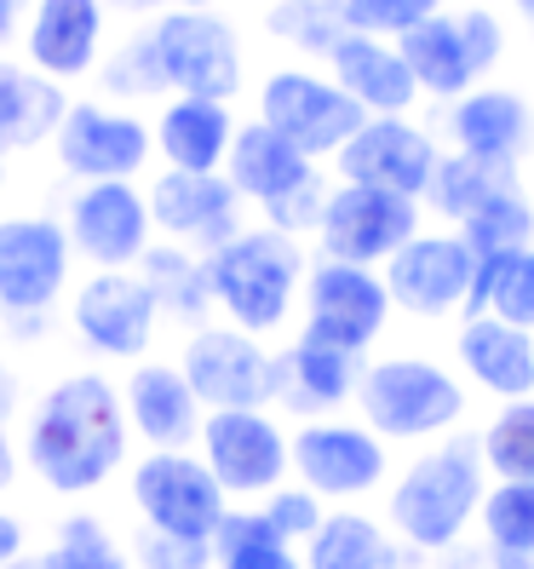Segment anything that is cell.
I'll return each instance as SVG.
<instances>
[{"label":"cell","instance_id":"cell-45","mask_svg":"<svg viewBox=\"0 0 534 569\" xmlns=\"http://www.w3.org/2000/svg\"><path fill=\"white\" fill-rule=\"evenodd\" d=\"M460 41H465V52H472L477 76H483V70H494V63H500V52H506V29H500L494 12L472 7V12H460Z\"/></svg>","mask_w":534,"mask_h":569},{"label":"cell","instance_id":"cell-25","mask_svg":"<svg viewBox=\"0 0 534 569\" xmlns=\"http://www.w3.org/2000/svg\"><path fill=\"white\" fill-rule=\"evenodd\" d=\"M460 362L483 391L506 397H534V333L506 322V317H465L460 328Z\"/></svg>","mask_w":534,"mask_h":569},{"label":"cell","instance_id":"cell-23","mask_svg":"<svg viewBox=\"0 0 534 569\" xmlns=\"http://www.w3.org/2000/svg\"><path fill=\"white\" fill-rule=\"evenodd\" d=\"M224 179L236 184L242 202L271 208V202H282V196H293L299 184L316 179V161H311L305 150H293L276 127L248 121V127H236V139H230Z\"/></svg>","mask_w":534,"mask_h":569},{"label":"cell","instance_id":"cell-53","mask_svg":"<svg viewBox=\"0 0 534 569\" xmlns=\"http://www.w3.org/2000/svg\"><path fill=\"white\" fill-rule=\"evenodd\" d=\"M0 184H7V156H0Z\"/></svg>","mask_w":534,"mask_h":569},{"label":"cell","instance_id":"cell-18","mask_svg":"<svg viewBox=\"0 0 534 569\" xmlns=\"http://www.w3.org/2000/svg\"><path fill=\"white\" fill-rule=\"evenodd\" d=\"M293 472L311 495H369L385 478V443L380 431L351 420H311L293 438Z\"/></svg>","mask_w":534,"mask_h":569},{"label":"cell","instance_id":"cell-22","mask_svg":"<svg viewBox=\"0 0 534 569\" xmlns=\"http://www.w3.org/2000/svg\"><path fill=\"white\" fill-rule=\"evenodd\" d=\"M356 386H362V357L328 346V340H311V333H299L276 357V403L293 415L340 409L345 397H356Z\"/></svg>","mask_w":534,"mask_h":569},{"label":"cell","instance_id":"cell-50","mask_svg":"<svg viewBox=\"0 0 534 569\" xmlns=\"http://www.w3.org/2000/svg\"><path fill=\"white\" fill-rule=\"evenodd\" d=\"M29 12H36V0H0V41H7Z\"/></svg>","mask_w":534,"mask_h":569},{"label":"cell","instance_id":"cell-20","mask_svg":"<svg viewBox=\"0 0 534 569\" xmlns=\"http://www.w3.org/2000/svg\"><path fill=\"white\" fill-rule=\"evenodd\" d=\"M121 403H127V426L150 449H190L208 420L202 397L190 391L184 368H173V362H139L121 386Z\"/></svg>","mask_w":534,"mask_h":569},{"label":"cell","instance_id":"cell-32","mask_svg":"<svg viewBox=\"0 0 534 569\" xmlns=\"http://www.w3.org/2000/svg\"><path fill=\"white\" fill-rule=\"evenodd\" d=\"M305 569H403V552L362 512H333L305 541Z\"/></svg>","mask_w":534,"mask_h":569},{"label":"cell","instance_id":"cell-44","mask_svg":"<svg viewBox=\"0 0 534 569\" xmlns=\"http://www.w3.org/2000/svg\"><path fill=\"white\" fill-rule=\"evenodd\" d=\"M322 208H328V184L311 179V184H299L293 196H282V202L264 208V224L282 230V237H305V230L322 224Z\"/></svg>","mask_w":534,"mask_h":569},{"label":"cell","instance_id":"cell-43","mask_svg":"<svg viewBox=\"0 0 534 569\" xmlns=\"http://www.w3.org/2000/svg\"><path fill=\"white\" fill-rule=\"evenodd\" d=\"M264 518H271V529L282 535V541L293 547V541H311V535L322 529V495H311L305 483H299V489H271V500H264V507H259Z\"/></svg>","mask_w":534,"mask_h":569},{"label":"cell","instance_id":"cell-15","mask_svg":"<svg viewBox=\"0 0 534 569\" xmlns=\"http://www.w3.org/2000/svg\"><path fill=\"white\" fill-rule=\"evenodd\" d=\"M385 317H391V288L369 264H340V259L311 264V277H305V333L311 340H328V346L362 357L380 340Z\"/></svg>","mask_w":534,"mask_h":569},{"label":"cell","instance_id":"cell-39","mask_svg":"<svg viewBox=\"0 0 534 569\" xmlns=\"http://www.w3.org/2000/svg\"><path fill=\"white\" fill-rule=\"evenodd\" d=\"M483 529L494 552L534 558V483H494L483 495Z\"/></svg>","mask_w":534,"mask_h":569},{"label":"cell","instance_id":"cell-37","mask_svg":"<svg viewBox=\"0 0 534 569\" xmlns=\"http://www.w3.org/2000/svg\"><path fill=\"white\" fill-rule=\"evenodd\" d=\"M264 23H271L276 41H288V47H299V52H316V58H328L333 47L351 36L345 0H276Z\"/></svg>","mask_w":534,"mask_h":569},{"label":"cell","instance_id":"cell-48","mask_svg":"<svg viewBox=\"0 0 534 569\" xmlns=\"http://www.w3.org/2000/svg\"><path fill=\"white\" fill-rule=\"evenodd\" d=\"M18 472H23V449H12V438L0 431V495L18 483Z\"/></svg>","mask_w":534,"mask_h":569},{"label":"cell","instance_id":"cell-33","mask_svg":"<svg viewBox=\"0 0 534 569\" xmlns=\"http://www.w3.org/2000/svg\"><path fill=\"white\" fill-rule=\"evenodd\" d=\"M506 184H517L512 179V167H494V161H477V156H465V150H454V156H443L437 161V173H431V184H425V202L437 208L443 219H472L494 190H506Z\"/></svg>","mask_w":534,"mask_h":569},{"label":"cell","instance_id":"cell-2","mask_svg":"<svg viewBox=\"0 0 534 569\" xmlns=\"http://www.w3.org/2000/svg\"><path fill=\"white\" fill-rule=\"evenodd\" d=\"M299 277H305V253L299 237L259 224L230 237L224 248L208 253V282H213V306L230 317V328L242 333H271L288 322Z\"/></svg>","mask_w":534,"mask_h":569},{"label":"cell","instance_id":"cell-6","mask_svg":"<svg viewBox=\"0 0 534 569\" xmlns=\"http://www.w3.org/2000/svg\"><path fill=\"white\" fill-rule=\"evenodd\" d=\"M161 76L173 98H219L230 104L242 87V47L236 29L208 7H173L150 23Z\"/></svg>","mask_w":534,"mask_h":569},{"label":"cell","instance_id":"cell-36","mask_svg":"<svg viewBox=\"0 0 534 569\" xmlns=\"http://www.w3.org/2000/svg\"><path fill=\"white\" fill-rule=\"evenodd\" d=\"M483 466L500 483H534V397H517L488 420Z\"/></svg>","mask_w":534,"mask_h":569},{"label":"cell","instance_id":"cell-17","mask_svg":"<svg viewBox=\"0 0 534 569\" xmlns=\"http://www.w3.org/2000/svg\"><path fill=\"white\" fill-rule=\"evenodd\" d=\"M437 144L403 116H369L356 127V139L340 150V179L345 184H374L396 196H425L431 173H437Z\"/></svg>","mask_w":534,"mask_h":569},{"label":"cell","instance_id":"cell-38","mask_svg":"<svg viewBox=\"0 0 534 569\" xmlns=\"http://www.w3.org/2000/svg\"><path fill=\"white\" fill-rule=\"evenodd\" d=\"M47 569H132V558L121 552V541L110 535L104 518L70 512L47 547Z\"/></svg>","mask_w":534,"mask_h":569},{"label":"cell","instance_id":"cell-28","mask_svg":"<svg viewBox=\"0 0 534 569\" xmlns=\"http://www.w3.org/2000/svg\"><path fill=\"white\" fill-rule=\"evenodd\" d=\"M454 144L477 161L494 167H517L523 144H528V104L517 92H500V87H477L454 98Z\"/></svg>","mask_w":534,"mask_h":569},{"label":"cell","instance_id":"cell-51","mask_svg":"<svg viewBox=\"0 0 534 569\" xmlns=\"http://www.w3.org/2000/svg\"><path fill=\"white\" fill-rule=\"evenodd\" d=\"M7 569H47V552H23V558H12Z\"/></svg>","mask_w":534,"mask_h":569},{"label":"cell","instance_id":"cell-47","mask_svg":"<svg viewBox=\"0 0 534 569\" xmlns=\"http://www.w3.org/2000/svg\"><path fill=\"white\" fill-rule=\"evenodd\" d=\"M18 397H23V386H18V375L7 362H0V431L12 426V415H18Z\"/></svg>","mask_w":534,"mask_h":569},{"label":"cell","instance_id":"cell-40","mask_svg":"<svg viewBox=\"0 0 534 569\" xmlns=\"http://www.w3.org/2000/svg\"><path fill=\"white\" fill-rule=\"evenodd\" d=\"M98 81H104L110 98H161V92H167V76H161V58H155L150 29H144V36H132V41H121V47L104 58Z\"/></svg>","mask_w":534,"mask_h":569},{"label":"cell","instance_id":"cell-46","mask_svg":"<svg viewBox=\"0 0 534 569\" xmlns=\"http://www.w3.org/2000/svg\"><path fill=\"white\" fill-rule=\"evenodd\" d=\"M23 552H29V529H23V518L0 507V569H7L12 558H23Z\"/></svg>","mask_w":534,"mask_h":569},{"label":"cell","instance_id":"cell-12","mask_svg":"<svg viewBox=\"0 0 534 569\" xmlns=\"http://www.w3.org/2000/svg\"><path fill=\"white\" fill-rule=\"evenodd\" d=\"M195 443L224 495H271L293 466V438L264 409H213Z\"/></svg>","mask_w":534,"mask_h":569},{"label":"cell","instance_id":"cell-30","mask_svg":"<svg viewBox=\"0 0 534 569\" xmlns=\"http://www.w3.org/2000/svg\"><path fill=\"white\" fill-rule=\"evenodd\" d=\"M139 277L155 293L161 317L202 328L213 311V282H208V253L179 248V242H150V253L139 259Z\"/></svg>","mask_w":534,"mask_h":569},{"label":"cell","instance_id":"cell-49","mask_svg":"<svg viewBox=\"0 0 534 569\" xmlns=\"http://www.w3.org/2000/svg\"><path fill=\"white\" fill-rule=\"evenodd\" d=\"M104 7H121V12H173V7H208V0H104Z\"/></svg>","mask_w":534,"mask_h":569},{"label":"cell","instance_id":"cell-34","mask_svg":"<svg viewBox=\"0 0 534 569\" xmlns=\"http://www.w3.org/2000/svg\"><path fill=\"white\" fill-rule=\"evenodd\" d=\"M213 569H305L293 558V547L271 529L264 512H236L230 507L224 523L213 529Z\"/></svg>","mask_w":534,"mask_h":569},{"label":"cell","instance_id":"cell-24","mask_svg":"<svg viewBox=\"0 0 534 569\" xmlns=\"http://www.w3.org/2000/svg\"><path fill=\"white\" fill-rule=\"evenodd\" d=\"M328 63H333V81H340L369 116H403L420 98V81L403 63V52H396V41L356 36L351 29V36L328 52Z\"/></svg>","mask_w":534,"mask_h":569},{"label":"cell","instance_id":"cell-10","mask_svg":"<svg viewBox=\"0 0 534 569\" xmlns=\"http://www.w3.org/2000/svg\"><path fill=\"white\" fill-rule=\"evenodd\" d=\"M63 230H70V248L98 264V271H127L150 253L155 219H150V196L132 179H98L81 184L70 196V213H63Z\"/></svg>","mask_w":534,"mask_h":569},{"label":"cell","instance_id":"cell-11","mask_svg":"<svg viewBox=\"0 0 534 569\" xmlns=\"http://www.w3.org/2000/svg\"><path fill=\"white\" fill-rule=\"evenodd\" d=\"M202 409H264L276 403V357L242 328H195L179 357Z\"/></svg>","mask_w":534,"mask_h":569},{"label":"cell","instance_id":"cell-52","mask_svg":"<svg viewBox=\"0 0 534 569\" xmlns=\"http://www.w3.org/2000/svg\"><path fill=\"white\" fill-rule=\"evenodd\" d=\"M512 7H517L523 18H534V0H512Z\"/></svg>","mask_w":534,"mask_h":569},{"label":"cell","instance_id":"cell-1","mask_svg":"<svg viewBox=\"0 0 534 569\" xmlns=\"http://www.w3.org/2000/svg\"><path fill=\"white\" fill-rule=\"evenodd\" d=\"M127 403L121 386L104 375H63L23 426V466L52 495H92L104 489L127 460Z\"/></svg>","mask_w":534,"mask_h":569},{"label":"cell","instance_id":"cell-27","mask_svg":"<svg viewBox=\"0 0 534 569\" xmlns=\"http://www.w3.org/2000/svg\"><path fill=\"white\" fill-rule=\"evenodd\" d=\"M70 98H63V81L41 76L36 63H12L0 58V156L12 150H36L47 144Z\"/></svg>","mask_w":534,"mask_h":569},{"label":"cell","instance_id":"cell-13","mask_svg":"<svg viewBox=\"0 0 534 569\" xmlns=\"http://www.w3.org/2000/svg\"><path fill=\"white\" fill-rule=\"evenodd\" d=\"M155 322H161V306L139 271H92L70 299L75 340L115 362H139L155 340Z\"/></svg>","mask_w":534,"mask_h":569},{"label":"cell","instance_id":"cell-35","mask_svg":"<svg viewBox=\"0 0 534 569\" xmlns=\"http://www.w3.org/2000/svg\"><path fill=\"white\" fill-rule=\"evenodd\" d=\"M460 242L472 248L477 259H488V253H523L534 242V208L523 202V190L517 184L494 190L472 219H460Z\"/></svg>","mask_w":534,"mask_h":569},{"label":"cell","instance_id":"cell-29","mask_svg":"<svg viewBox=\"0 0 534 569\" xmlns=\"http://www.w3.org/2000/svg\"><path fill=\"white\" fill-rule=\"evenodd\" d=\"M396 52H403V63L414 70L420 92H431V98H465L477 81V63L460 41V18L431 12L425 23L409 29V36H396Z\"/></svg>","mask_w":534,"mask_h":569},{"label":"cell","instance_id":"cell-42","mask_svg":"<svg viewBox=\"0 0 534 569\" xmlns=\"http://www.w3.org/2000/svg\"><path fill=\"white\" fill-rule=\"evenodd\" d=\"M132 569H213V541H184V535H161V529H144L132 541Z\"/></svg>","mask_w":534,"mask_h":569},{"label":"cell","instance_id":"cell-7","mask_svg":"<svg viewBox=\"0 0 534 569\" xmlns=\"http://www.w3.org/2000/svg\"><path fill=\"white\" fill-rule=\"evenodd\" d=\"M70 230L52 213H7L0 219V317H47L70 288Z\"/></svg>","mask_w":534,"mask_h":569},{"label":"cell","instance_id":"cell-21","mask_svg":"<svg viewBox=\"0 0 534 569\" xmlns=\"http://www.w3.org/2000/svg\"><path fill=\"white\" fill-rule=\"evenodd\" d=\"M23 47H29V63L52 81L92 76L98 47H104V0H36Z\"/></svg>","mask_w":534,"mask_h":569},{"label":"cell","instance_id":"cell-3","mask_svg":"<svg viewBox=\"0 0 534 569\" xmlns=\"http://www.w3.org/2000/svg\"><path fill=\"white\" fill-rule=\"evenodd\" d=\"M483 507V443L454 438L437 455L414 460L391 489V523L409 547L443 552L460 541V529Z\"/></svg>","mask_w":534,"mask_h":569},{"label":"cell","instance_id":"cell-26","mask_svg":"<svg viewBox=\"0 0 534 569\" xmlns=\"http://www.w3.org/2000/svg\"><path fill=\"white\" fill-rule=\"evenodd\" d=\"M230 139H236V121H230V104H219V98H167L161 104L155 150L179 173H224Z\"/></svg>","mask_w":534,"mask_h":569},{"label":"cell","instance_id":"cell-14","mask_svg":"<svg viewBox=\"0 0 534 569\" xmlns=\"http://www.w3.org/2000/svg\"><path fill=\"white\" fill-rule=\"evenodd\" d=\"M52 150H58V167L81 184H98V179H139L144 161L155 150V132L127 116L115 104H92V98H81V104L63 110L58 132H52Z\"/></svg>","mask_w":534,"mask_h":569},{"label":"cell","instance_id":"cell-19","mask_svg":"<svg viewBox=\"0 0 534 569\" xmlns=\"http://www.w3.org/2000/svg\"><path fill=\"white\" fill-rule=\"evenodd\" d=\"M472 271H477V253L460 237H414L385 259V288H391V306L414 317H449L465 311Z\"/></svg>","mask_w":534,"mask_h":569},{"label":"cell","instance_id":"cell-16","mask_svg":"<svg viewBox=\"0 0 534 569\" xmlns=\"http://www.w3.org/2000/svg\"><path fill=\"white\" fill-rule=\"evenodd\" d=\"M144 196H150L155 230L179 248L213 253L230 237H242V196L224 173H179V167H167Z\"/></svg>","mask_w":534,"mask_h":569},{"label":"cell","instance_id":"cell-54","mask_svg":"<svg viewBox=\"0 0 534 569\" xmlns=\"http://www.w3.org/2000/svg\"><path fill=\"white\" fill-rule=\"evenodd\" d=\"M528 144H534V110H528Z\"/></svg>","mask_w":534,"mask_h":569},{"label":"cell","instance_id":"cell-8","mask_svg":"<svg viewBox=\"0 0 534 569\" xmlns=\"http://www.w3.org/2000/svg\"><path fill=\"white\" fill-rule=\"evenodd\" d=\"M259 121L276 127L293 150L316 161V156H340L356 139V127L369 121V110L340 81H322L311 70H276L259 92Z\"/></svg>","mask_w":534,"mask_h":569},{"label":"cell","instance_id":"cell-9","mask_svg":"<svg viewBox=\"0 0 534 569\" xmlns=\"http://www.w3.org/2000/svg\"><path fill=\"white\" fill-rule=\"evenodd\" d=\"M322 259H340V264H385L403 242L420 237V208L414 196H396V190H374V184H340L328 190V208H322Z\"/></svg>","mask_w":534,"mask_h":569},{"label":"cell","instance_id":"cell-41","mask_svg":"<svg viewBox=\"0 0 534 569\" xmlns=\"http://www.w3.org/2000/svg\"><path fill=\"white\" fill-rule=\"evenodd\" d=\"M443 0H345V23L356 36H380V41H396L409 36L414 23H425Z\"/></svg>","mask_w":534,"mask_h":569},{"label":"cell","instance_id":"cell-5","mask_svg":"<svg viewBox=\"0 0 534 569\" xmlns=\"http://www.w3.org/2000/svg\"><path fill=\"white\" fill-rule=\"evenodd\" d=\"M127 495H132V507H139L144 529L184 535V541H213V529L230 512V495L208 472V460L184 455V449H150L132 466Z\"/></svg>","mask_w":534,"mask_h":569},{"label":"cell","instance_id":"cell-4","mask_svg":"<svg viewBox=\"0 0 534 569\" xmlns=\"http://www.w3.org/2000/svg\"><path fill=\"white\" fill-rule=\"evenodd\" d=\"M356 403L369 431H380V438H431V431H449L465 415V391L437 362L391 357V362L362 368Z\"/></svg>","mask_w":534,"mask_h":569},{"label":"cell","instance_id":"cell-31","mask_svg":"<svg viewBox=\"0 0 534 569\" xmlns=\"http://www.w3.org/2000/svg\"><path fill=\"white\" fill-rule=\"evenodd\" d=\"M465 317H506L534 333V248L523 253H488L472 271Z\"/></svg>","mask_w":534,"mask_h":569}]
</instances>
